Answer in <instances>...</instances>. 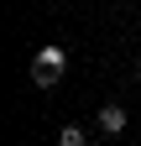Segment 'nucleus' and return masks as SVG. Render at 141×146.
I'll return each instance as SVG.
<instances>
[{"label":"nucleus","mask_w":141,"mask_h":146,"mask_svg":"<svg viewBox=\"0 0 141 146\" xmlns=\"http://www.w3.org/2000/svg\"><path fill=\"white\" fill-rule=\"evenodd\" d=\"M126 110H120V104H104V110H94V125H99V131L104 136H120V131H126Z\"/></svg>","instance_id":"obj_2"},{"label":"nucleus","mask_w":141,"mask_h":146,"mask_svg":"<svg viewBox=\"0 0 141 146\" xmlns=\"http://www.w3.org/2000/svg\"><path fill=\"white\" fill-rule=\"evenodd\" d=\"M63 68H68V52H63L58 42H47V47L37 52V63H31V84H37V89H52V84L63 78Z\"/></svg>","instance_id":"obj_1"},{"label":"nucleus","mask_w":141,"mask_h":146,"mask_svg":"<svg viewBox=\"0 0 141 146\" xmlns=\"http://www.w3.org/2000/svg\"><path fill=\"white\" fill-rule=\"evenodd\" d=\"M58 146H89V131H84V125H63V131H58Z\"/></svg>","instance_id":"obj_3"},{"label":"nucleus","mask_w":141,"mask_h":146,"mask_svg":"<svg viewBox=\"0 0 141 146\" xmlns=\"http://www.w3.org/2000/svg\"><path fill=\"white\" fill-rule=\"evenodd\" d=\"M136 78H141V58H136Z\"/></svg>","instance_id":"obj_4"}]
</instances>
